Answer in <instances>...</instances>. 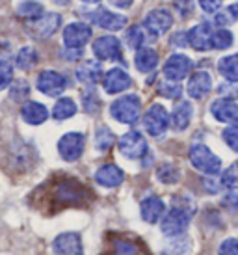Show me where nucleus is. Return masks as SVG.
Returning <instances> with one entry per match:
<instances>
[{
  "label": "nucleus",
  "mask_w": 238,
  "mask_h": 255,
  "mask_svg": "<svg viewBox=\"0 0 238 255\" xmlns=\"http://www.w3.org/2000/svg\"><path fill=\"white\" fill-rule=\"evenodd\" d=\"M93 203V192L71 177L49 181L35 192V207L47 213H60L63 209H86Z\"/></svg>",
  "instance_id": "1"
},
{
  "label": "nucleus",
  "mask_w": 238,
  "mask_h": 255,
  "mask_svg": "<svg viewBox=\"0 0 238 255\" xmlns=\"http://www.w3.org/2000/svg\"><path fill=\"white\" fill-rule=\"evenodd\" d=\"M194 213H196V203L188 196H173L169 213H166L162 218V233L166 237L184 235Z\"/></svg>",
  "instance_id": "2"
},
{
  "label": "nucleus",
  "mask_w": 238,
  "mask_h": 255,
  "mask_svg": "<svg viewBox=\"0 0 238 255\" xmlns=\"http://www.w3.org/2000/svg\"><path fill=\"white\" fill-rule=\"evenodd\" d=\"M190 162L194 164V168L199 170L205 175L214 177L218 173H222V158L216 156L203 143H196L190 147Z\"/></svg>",
  "instance_id": "3"
},
{
  "label": "nucleus",
  "mask_w": 238,
  "mask_h": 255,
  "mask_svg": "<svg viewBox=\"0 0 238 255\" xmlns=\"http://www.w3.org/2000/svg\"><path fill=\"white\" fill-rule=\"evenodd\" d=\"M110 114L112 118L119 123H125V125H132L140 120L141 116V101L138 95H125V97H119L118 101H114L112 107H110Z\"/></svg>",
  "instance_id": "4"
},
{
  "label": "nucleus",
  "mask_w": 238,
  "mask_h": 255,
  "mask_svg": "<svg viewBox=\"0 0 238 255\" xmlns=\"http://www.w3.org/2000/svg\"><path fill=\"white\" fill-rule=\"evenodd\" d=\"M143 127L149 134L160 138L169 127V114L162 105H153L143 116Z\"/></svg>",
  "instance_id": "5"
},
{
  "label": "nucleus",
  "mask_w": 238,
  "mask_h": 255,
  "mask_svg": "<svg viewBox=\"0 0 238 255\" xmlns=\"http://www.w3.org/2000/svg\"><path fill=\"white\" fill-rule=\"evenodd\" d=\"M118 147L121 151V155L126 156V158H141V156L147 153V142L145 138L141 136V132H136V130H130L119 138Z\"/></svg>",
  "instance_id": "6"
},
{
  "label": "nucleus",
  "mask_w": 238,
  "mask_h": 255,
  "mask_svg": "<svg viewBox=\"0 0 238 255\" xmlns=\"http://www.w3.org/2000/svg\"><path fill=\"white\" fill-rule=\"evenodd\" d=\"M58 151H60V156L67 162L78 160L84 153V134H80V132L63 134L58 142Z\"/></svg>",
  "instance_id": "7"
},
{
  "label": "nucleus",
  "mask_w": 238,
  "mask_h": 255,
  "mask_svg": "<svg viewBox=\"0 0 238 255\" xmlns=\"http://www.w3.org/2000/svg\"><path fill=\"white\" fill-rule=\"evenodd\" d=\"M91 39V28L86 22H71L63 30V43L71 50H84V45Z\"/></svg>",
  "instance_id": "8"
},
{
  "label": "nucleus",
  "mask_w": 238,
  "mask_h": 255,
  "mask_svg": "<svg viewBox=\"0 0 238 255\" xmlns=\"http://www.w3.org/2000/svg\"><path fill=\"white\" fill-rule=\"evenodd\" d=\"M62 24V17L58 13H43L34 21L28 22V32L37 39H45V37L52 36Z\"/></svg>",
  "instance_id": "9"
},
{
  "label": "nucleus",
  "mask_w": 238,
  "mask_h": 255,
  "mask_svg": "<svg viewBox=\"0 0 238 255\" xmlns=\"http://www.w3.org/2000/svg\"><path fill=\"white\" fill-rule=\"evenodd\" d=\"M192 60L184 54H171L164 64V75L168 80L179 82L182 78H186L192 71Z\"/></svg>",
  "instance_id": "10"
},
{
  "label": "nucleus",
  "mask_w": 238,
  "mask_h": 255,
  "mask_svg": "<svg viewBox=\"0 0 238 255\" xmlns=\"http://www.w3.org/2000/svg\"><path fill=\"white\" fill-rule=\"evenodd\" d=\"M103 255H151L140 241H132L126 237H114Z\"/></svg>",
  "instance_id": "11"
},
{
  "label": "nucleus",
  "mask_w": 238,
  "mask_h": 255,
  "mask_svg": "<svg viewBox=\"0 0 238 255\" xmlns=\"http://www.w3.org/2000/svg\"><path fill=\"white\" fill-rule=\"evenodd\" d=\"M52 252L56 255H84L82 239L78 233H62L52 242Z\"/></svg>",
  "instance_id": "12"
},
{
  "label": "nucleus",
  "mask_w": 238,
  "mask_h": 255,
  "mask_svg": "<svg viewBox=\"0 0 238 255\" xmlns=\"http://www.w3.org/2000/svg\"><path fill=\"white\" fill-rule=\"evenodd\" d=\"M35 84H37V90L41 93L49 95V97H56V95H60L65 90L67 80L58 71H41Z\"/></svg>",
  "instance_id": "13"
},
{
  "label": "nucleus",
  "mask_w": 238,
  "mask_h": 255,
  "mask_svg": "<svg viewBox=\"0 0 238 255\" xmlns=\"http://www.w3.org/2000/svg\"><path fill=\"white\" fill-rule=\"evenodd\" d=\"M171 24H173V15H171V11L164 9V7L153 9V11L145 17V22H143V26H145L154 37L166 34V32L171 28Z\"/></svg>",
  "instance_id": "14"
},
{
  "label": "nucleus",
  "mask_w": 238,
  "mask_h": 255,
  "mask_svg": "<svg viewBox=\"0 0 238 255\" xmlns=\"http://www.w3.org/2000/svg\"><path fill=\"white\" fill-rule=\"evenodd\" d=\"M93 52L99 60H121V43L118 37L114 36H103L97 37L93 43Z\"/></svg>",
  "instance_id": "15"
},
{
  "label": "nucleus",
  "mask_w": 238,
  "mask_h": 255,
  "mask_svg": "<svg viewBox=\"0 0 238 255\" xmlns=\"http://www.w3.org/2000/svg\"><path fill=\"white\" fill-rule=\"evenodd\" d=\"M210 114L222 123H229V125L238 123V105L233 99H227V97L214 101L210 105Z\"/></svg>",
  "instance_id": "16"
},
{
  "label": "nucleus",
  "mask_w": 238,
  "mask_h": 255,
  "mask_svg": "<svg viewBox=\"0 0 238 255\" xmlns=\"http://www.w3.org/2000/svg\"><path fill=\"white\" fill-rule=\"evenodd\" d=\"M130 84H132L130 77L126 75V71L119 69V67L110 69V71L105 75V78H103V88H105V92L110 93V95L125 92L126 88H130Z\"/></svg>",
  "instance_id": "17"
},
{
  "label": "nucleus",
  "mask_w": 238,
  "mask_h": 255,
  "mask_svg": "<svg viewBox=\"0 0 238 255\" xmlns=\"http://www.w3.org/2000/svg\"><path fill=\"white\" fill-rule=\"evenodd\" d=\"M95 181L105 188H116L125 181V171L116 164H105L95 171Z\"/></svg>",
  "instance_id": "18"
},
{
  "label": "nucleus",
  "mask_w": 238,
  "mask_h": 255,
  "mask_svg": "<svg viewBox=\"0 0 238 255\" xmlns=\"http://www.w3.org/2000/svg\"><path fill=\"white\" fill-rule=\"evenodd\" d=\"M91 21L95 22L97 26L105 30H110V32H118V30L125 28L126 24V17L125 15L114 13V11H108L105 7L97 9L95 13L91 15Z\"/></svg>",
  "instance_id": "19"
},
{
  "label": "nucleus",
  "mask_w": 238,
  "mask_h": 255,
  "mask_svg": "<svg viewBox=\"0 0 238 255\" xmlns=\"http://www.w3.org/2000/svg\"><path fill=\"white\" fill-rule=\"evenodd\" d=\"M140 214L147 224H156V222H160L164 218L166 205H164V201L158 196H149V198H145L141 201Z\"/></svg>",
  "instance_id": "20"
},
{
  "label": "nucleus",
  "mask_w": 238,
  "mask_h": 255,
  "mask_svg": "<svg viewBox=\"0 0 238 255\" xmlns=\"http://www.w3.org/2000/svg\"><path fill=\"white\" fill-rule=\"evenodd\" d=\"M212 90V77L207 71L194 73L188 80V95L192 99H203Z\"/></svg>",
  "instance_id": "21"
},
{
  "label": "nucleus",
  "mask_w": 238,
  "mask_h": 255,
  "mask_svg": "<svg viewBox=\"0 0 238 255\" xmlns=\"http://www.w3.org/2000/svg\"><path fill=\"white\" fill-rule=\"evenodd\" d=\"M210 37H212V28L209 22H201L188 32V43L196 50H209Z\"/></svg>",
  "instance_id": "22"
},
{
  "label": "nucleus",
  "mask_w": 238,
  "mask_h": 255,
  "mask_svg": "<svg viewBox=\"0 0 238 255\" xmlns=\"http://www.w3.org/2000/svg\"><path fill=\"white\" fill-rule=\"evenodd\" d=\"M192 116H194V107H192V103L182 101V103H179V105L173 108V112H171V116H169V125L175 128V130H184V128L190 125Z\"/></svg>",
  "instance_id": "23"
},
{
  "label": "nucleus",
  "mask_w": 238,
  "mask_h": 255,
  "mask_svg": "<svg viewBox=\"0 0 238 255\" xmlns=\"http://www.w3.org/2000/svg\"><path fill=\"white\" fill-rule=\"evenodd\" d=\"M21 118L28 125H41L49 118V110L43 107L41 103H35V101H28L24 103L21 108Z\"/></svg>",
  "instance_id": "24"
},
{
  "label": "nucleus",
  "mask_w": 238,
  "mask_h": 255,
  "mask_svg": "<svg viewBox=\"0 0 238 255\" xmlns=\"http://www.w3.org/2000/svg\"><path fill=\"white\" fill-rule=\"evenodd\" d=\"M77 78L82 82V84L93 86L97 84L99 80H103L105 75H103V67L97 62H84L77 69Z\"/></svg>",
  "instance_id": "25"
},
{
  "label": "nucleus",
  "mask_w": 238,
  "mask_h": 255,
  "mask_svg": "<svg viewBox=\"0 0 238 255\" xmlns=\"http://www.w3.org/2000/svg\"><path fill=\"white\" fill-rule=\"evenodd\" d=\"M192 241L186 235L169 237V241L162 246V255H190Z\"/></svg>",
  "instance_id": "26"
},
{
  "label": "nucleus",
  "mask_w": 238,
  "mask_h": 255,
  "mask_svg": "<svg viewBox=\"0 0 238 255\" xmlns=\"http://www.w3.org/2000/svg\"><path fill=\"white\" fill-rule=\"evenodd\" d=\"M154 36L149 32L143 24H134L130 28L126 30V43H128V47H132V49H143V45L147 41H153Z\"/></svg>",
  "instance_id": "27"
},
{
  "label": "nucleus",
  "mask_w": 238,
  "mask_h": 255,
  "mask_svg": "<svg viewBox=\"0 0 238 255\" xmlns=\"http://www.w3.org/2000/svg\"><path fill=\"white\" fill-rule=\"evenodd\" d=\"M134 64H136V69L141 73H151L153 69H156L158 65V54L156 50L149 49V47H143L136 52V58H134Z\"/></svg>",
  "instance_id": "28"
},
{
  "label": "nucleus",
  "mask_w": 238,
  "mask_h": 255,
  "mask_svg": "<svg viewBox=\"0 0 238 255\" xmlns=\"http://www.w3.org/2000/svg\"><path fill=\"white\" fill-rule=\"evenodd\" d=\"M218 71L220 75L229 80V82H238V52L231 54V56H225L220 60L218 64Z\"/></svg>",
  "instance_id": "29"
},
{
  "label": "nucleus",
  "mask_w": 238,
  "mask_h": 255,
  "mask_svg": "<svg viewBox=\"0 0 238 255\" xmlns=\"http://www.w3.org/2000/svg\"><path fill=\"white\" fill-rule=\"evenodd\" d=\"M75 114H77V105H75V101L69 99V97L60 99L56 105H54V108H52V118L58 121L69 120Z\"/></svg>",
  "instance_id": "30"
},
{
  "label": "nucleus",
  "mask_w": 238,
  "mask_h": 255,
  "mask_svg": "<svg viewBox=\"0 0 238 255\" xmlns=\"http://www.w3.org/2000/svg\"><path fill=\"white\" fill-rule=\"evenodd\" d=\"M15 64H17V67L22 69V71H28V69H32V67L37 64V52H35L32 47H22V49L19 50L17 58H15Z\"/></svg>",
  "instance_id": "31"
},
{
  "label": "nucleus",
  "mask_w": 238,
  "mask_h": 255,
  "mask_svg": "<svg viewBox=\"0 0 238 255\" xmlns=\"http://www.w3.org/2000/svg\"><path fill=\"white\" fill-rule=\"evenodd\" d=\"M235 41V37L229 30H216V32H212V37H210V49H216V50H225L229 49Z\"/></svg>",
  "instance_id": "32"
},
{
  "label": "nucleus",
  "mask_w": 238,
  "mask_h": 255,
  "mask_svg": "<svg viewBox=\"0 0 238 255\" xmlns=\"http://www.w3.org/2000/svg\"><path fill=\"white\" fill-rule=\"evenodd\" d=\"M156 177L164 184H175L179 183L181 173H179V170H177L173 164H162V166H158V170H156Z\"/></svg>",
  "instance_id": "33"
},
{
  "label": "nucleus",
  "mask_w": 238,
  "mask_h": 255,
  "mask_svg": "<svg viewBox=\"0 0 238 255\" xmlns=\"http://www.w3.org/2000/svg\"><path fill=\"white\" fill-rule=\"evenodd\" d=\"M114 145V132L108 127H99L95 132V147L99 151H108Z\"/></svg>",
  "instance_id": "34"
},
{
  "label": "nucleus",
  "mask_w": 238,
  "mask_h": 255,
  "mask_svg": "<svg viewBox=\"0 0 238 255\" xmlns=\"http://www.w3.org/2000/svg\"><path fill=\"white\" fill-rule=\"evenodd\" d=\"M222 184L229 190H238V162H233L222 173Z\"/></svg>",
  "instance_id": "35"
},
{
  "label": "nucleus",
  "mask_w": 238,
  "mask_h": 255,
  "mask_svg": "<svg viewBox=\"0 0 238 255\" xmlns=\"http://www.w3.org/2000/svg\"><path fill=\"white\" fill-rule=\"evenodd\" d=\"M158 93L166 99H179L182 95V88L179 82H173V80H166L158 86Z\"/></svg>",
  "instance_id": "36"
},
{
  "label": "nucleus",
  "mask_w": 238,
  "mask_h": 255,
  "mask_svg": "<svg viewBox=\"0 0 238 255\" xmlns=\"http://www.w3.org/2000/svg\"><path fill=\"white\" fill-rule=\"evenodd\" d=\"M19 15L24 17V19L34 21V19H37V17L43 15V6L39 2H24V4L19 6Z\"/></svg>",
  "instance_id": "37"
},
{
  "label": "nucleus",
  "mask_w": 238,
  "mask_h": 255,
  "mask_svg": "<svg viewBox=\"0 0 238 255\" xmlns=\"http://www.w3.org/2000/svg\"><path fill=\"white\" fill-rule=\"evenodd\" d=\"M13 80V67L7 60H0V92L6 90Z\"/></svg>",
  "instance_id": "38"
},
{
  "label": "nucleus",
  "mask_w": 238,
  "mask_h": 255,
  "mask_svg": "<svg viewBox=\"0 0 238 255\" xmlns=\"http://www.w3.org/2000/svg\"><path fill=\"white\" fill-rule=\"evenodd\" d=\"M224 142L233 149V151H237L238 153V123H233L229 127L224 130Z\"/></svg>",
  "instance_id": "39"
},
{
  "label": "nucleus",
  "mask_w": 238,
  "mask_h": 255,
  "mask_svg": "<svg viewBox=\"0 0 238 255\" xmlns=\"http://www.w3.org/2000/svg\"><path fill=\"white\" fill-rule=\"evenodd\" d=\"M173 7L181 17H190L194 13V0H173Z\"/></svg>",
  "instance_id": "40"
},
{
  "label": "nucleus",
  "mask_w": 238,
  "mask_h": 255,
  "mask_svg": "<svg viewBox=\"0 0 238 255\" xmlns=\"http://www.w3.org/2000/svg\"><path fill=\"white\" fill-rule=\"evenodd\" d=\"M218 255H238V241L237 239H227L220 244Z\"/></svg>",
  "instance_id": "41"
},
{
  "label": "nucleus",
  "mask_w": 238,
  "mask_h": 255,
  "mask_svg": "<svg viewBox=\"0 0 238 255\" xmlns=\"http://www.w3.org/2000/svg\"><path fill=\"white\" fill-rule=\"evenodd\" d=\"M222 4H224V0H199V6L207 13H218Z\"/></svg>",
  "instance_id": "42"
},
{
  "label": "nucleus",
  "mask_w": 238,
  "mask_h": 255,
  "mask_svg": "<svg viewBox=\"0 0 238 255\" xmlns=\"http://www.w3.org/2000/svg\"><path fill=\"white\" fill-rule=\"evenodd\" d=\"M222 203H224V207H227V209H231V211H237V209H238V194H235V192L227 194Z\"/></svg>",
  "instance_id": "43"
},
{
  "label": "nucleus",
  "mask_w": 238,
  "mask_h": 255,
  "mask_svg": "<svg viewBox=\"0 0 238 255\" xmlns=\"http://www.w3.org/2000/svg\"><path fill=\"white\" fill-rule=\"evenodd\" d=\"M227 9L231 11V15L235 17V19H238V2H235V4H233V6H229Z\"/></svg>",
  "instance_id": "44"
},
{
  "label": "nucleus",
  "mask_w": 238,
  "mask_h": 255,
  "mask_svg": "<svg viewBox=\"0 0 238 255\" xmlns=\"http://www.w3.org/2000/svg\"><path fill=\"white\" fill-rule=\"evenodd\" d=\"M80 2H86V4H97L101 0H80Z\"/></svg>",
  "instance_id": "45"
}]
</instances>
